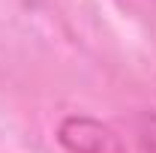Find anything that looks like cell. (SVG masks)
<instances>
[{"label": "cell", "instance_id": "obj_2", "mask_svg": "<svg viewBox=\"0 0 156 153\" xmlns=\"http://www.w3.org/2000/svg\"><path fill=\"white\" fill-rule=\"evenodd\" d=\"M138 144L141 153H156V111H144L138 117Z\"/></svg>", "mask_w": 156, "mask_h": 153}, {"label": "cell", "instance_id": "obj_3", "mask_svg": "<svg viewBox=\"0 0 156 153\" xmlns=\"http://www.w3.org/2000/svg\"><path fill=\"white\" fill-rule=\"evenodd\" d=\"M153 3H156V0H153Z\"/></svg>", "mask_w": 156, "mask_h": 153}, {"label": "cell", "instance_id": "obj_1", "mask_svg": "<svg viewBox=\"0 0 156 153\" xmlns=\"http://www.w3.org/2000/svg\"><path fill=\"white\" fill-rule=\"evenodd\" d=\"M54 138L66 153H129L126 141L111 123L93 114H81V111L60 117Z\"/></svg>", "mask_w": 156, "mask_h": 153}]
</instances>
